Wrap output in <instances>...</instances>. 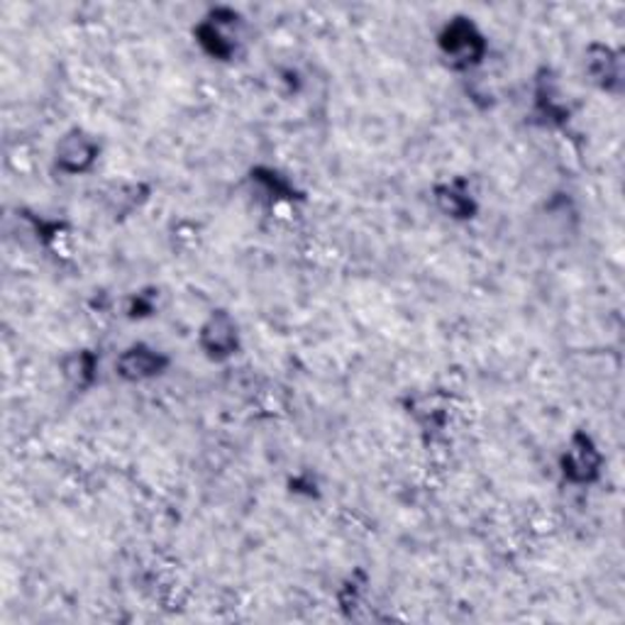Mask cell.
Instances as JSON below:
<instances>
[{
  "label": "cell",
  "mask_w": 625,
  "mask_h": 625,
  "mask_svg": "<svg viewBox=\"0 0 625 625\" xmlns=\"http://www.w3.org/2000/svg\"><path fill=\"white\" fill-rule=\"evenodd\" d=\"M413 413H416V418L423 423V426L432 428V430H440L445 423H448V418H450L448 408L440 406V396H423V398H418V406L413 408Z\"/></svg>",
  "instance_id": "obj_13"
},
{
  "label": "cell",
  "mask_w": 625,
  "mask_h": 625,
  "mask_svg": "<svg viewBox=\"0 0 625 625\" xmlns=\"http://www.w3.org/2000/svg\"><path fill=\"white\" fill-rule=\"evenodd\" d=\"M240 25L242 18L232 8H210L196 22L194 40L206 57L216 62H230L240 50Z\"/></svg>",
  "instance_id": "obj_2"
},
{
  "label": "cell",
  "mask_w": 625,
  "mask_h": 625,
  "mask_svg": "<svg viewBox=\"0 0 625 625\" xmlns=\"http://www.w3.org/2000/svg\"><path fill=\"white\" fill-rule=\"evenodd\" d=\"M432 200L442 216L452 220H472L479 210L476 196L464 178H450L432 188Z\"/></svg>",
  "instance_id": "obj_9"
},
{
  "label": "cell",
  "mask_w": 625,
  "mask_h": 625,
  "mask_svg": "<svg viewBox=\"0 0 625 625\" xmlns=\"http://www.w3.org/2000/svg\"><path fill=\"white\" fill-rule=\"evenodd\" d=\"M100 156V144L86 130L74 128L64 132L54 144V166L66 176H84L96 166Z\"/></svg>",
  "instance_id": "obj_5"
},
{
  "label": "cell",
  "mask_w": 625,
  "mask_h": 625,
  "mask_svg": "<svg viewBox=\"0 0 625 625\" xmlns=\"http://www.w3.org/2000/svg\"><path fill=\"white\" fill-rule=\"evenodd\" d=\"M584 72L589 81L601 91L616 94L623 84V59L621 54L604 42H591L584 50Z\"/></svg>",
  "instance_id": "obj_7"
},
{
  "label": "cell",
  "mask_w": 625,
  "mask_h": 625,
  "mask_svg": "<svg viewBox=\"0 0 625 625\" xmlns=\"http://www.w3.org/2000/svg\"><path fill=\"white\" fill-rule=\"evenodd\" d=\"M106 206L113 216H130L132 210L142 206V200H147L150 191L144 184L132 182H116L106 188Z\"/></svg>",
  "instance_id": "obj_10"
},
{
  "label": "cell",
  "mask_w": 625,
  "mask_h": 625,
  "mask_svg": "<svg viewBox=\"0 0 625 625\" xmlns=\"http://www.w3.org/2000/svg\"><path fill=\"white\" fill-rule=\"evenodd\" d=\"M438 52L452 72H474L489 52V40L472 18L454 15L438 32Z\"/></svg>",
  "instance_id": "obj_1"
},
{
  "label": "cell",
  "mask_w": 625,
  "mask_h": 625,
  "mask_svg": "<svg viewBox=\"0 0 625 625\" xmlns=\"http://www.w3.org/2000/svg\"><path fill=\"white\" fill-rule=\"evenodd\" d=\"M252 182L260 186V191L272 198V200H292L294 196V186L286 182V176H282L274 169H254L252 172Z\"/></svg>",
  "instance_id": "obj_12"
},
{
  "label": "cell",
  "mask_w": 625,
  "mask_h": 625,
  "mask_svg": "<svg viewBox=\"0 0 625 625\" xmlns=\"http://www.w3.org/2000/svg\"><path fill=\"white\" fill-rule=\"evenodd\" d=\"M560 472L567 484L591 486L604 472V454L589 432H574L560 457Z\"/></svg>",
  "instance_id": "obj_3"
},
{
  "label": "cell",
  "mask_w": 625,
  "mask_h": 625,
  "mask_svg": "<svg viewBox=\"0 0 625 625\" xmlns=\"http://www.w3.org/2000/svg\"><path fill=\"white\" fill-rule=\"evenodd\" d=\"M533 108L535 116L540 118L545 128H560L569 118V108L562 100V91L552 72H540V76L535 78L533 88Z\"/></svg>",
  "instance_id": "obj_8"
},
{
  "label": "cell",
  "mask_w": 625,
  "mask_h": 625,
  "mask_svg": "<svg viewBox=\"0 0 625 625\" xmlns=\"http://www.w3.org/2000/svg\"><path fill=\"white\" fill-rule=\"evenodd\" d=\"M198 348L208 360L226 362L240 350V326L228 310H213L200 322Z\"/></svg>",
  "instance_id": "obj_4"
},
{
  "label": "cell",
  "mask_w": 625,
  "mask_h": 625,
  "mask_svg": "<svg viewBox=\"0 0 625 625\" xmlns=\"http://www.w3.org/2000/svg\"><path fill=\"white\" fill-rule=\"evenodd\" d=\"M154 310V300L152 298H144V294L132 296L130 306H128V316L130 318H142V316H150Z\"/></svg>",
  "instance_id": "obj_14"
},
{
  "label": "cell",
  "mask_w": 625,
  "mask_h": 625,
  "mask_svg": "<svg viewBox=\"0 0 625 625\" xmlns=\"http://www.w3.org/2000/svg\"><path fill=\"white\" fill-rule=\"evenodd\" d=\"M98 354L94 350H76L74 354L64 357L62 362V374L66 376V382L76 388H88L94 386L98 376Z\"/></svg>",
  "instance_id": "obj_11"
},
{
  "label": "cell",
  "mask_w": 625,
  "mask_h": 625,
  "mask_svg": "<svg viewBox=\"0 0 625 625\" xmlns=\"http://www.w3.org/2000/svg\"><path fill=\"white\" fill-rule=\"evenodd\" d=\"M172 360L162 350L152 348V344H130V348L122 350L116 360V374L120 379H125L130 384H142L152 382V379L162 376L169 370Z\"/></svg>",
  "instance_id": "obj_6"
}]
</instances>
